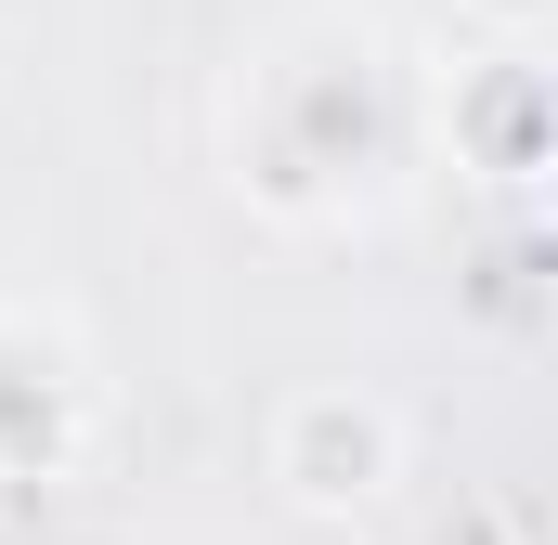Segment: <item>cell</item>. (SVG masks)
<instances>
[{
	"label": "cell",
	"mask_w": 558,
	"mask_h": 545,
	"mask_svg": "<svg viewBox=\"0 0 558 545\" xmlns=\"http://www.w3.org/2000/svg\"><path fill=\"white\" fill-rule=\"evenodd\" d=\"M416 169H428V65L364 0L274 13L234 52V78H221V182H234L247 221H274L299 247H351V234L403 221Z\"/></svg>",
	"instance_id": "6da1fadb"
},
{
	"label": "cell",
	"mask_w": 558,
	"mask_h": 545,
	"mask_svg": "<svg viewBox=\"0 0 558 545\" xmlns=\"http://www.w3.org/2000/svg\"><path fill=\"white\" fill-rule=\"evenodd\" d=\"M260 481L299 520H364L403 481V415L377 403L364 377H312V390H286L260 415Z\"/></svg>",
	"instance_id": "7a4b0ae2"
},
{
	"label": "cell",
	"mask_w": 558,
	"mask_h": 545,
	"mask_svg": "<svg viewBox=\"0 0 558 545\" xmlns=\"http://www.w3.org/2000/svg\"><path fill=\"white\" fill-rule=\"evenodd\" d=\"M92 415H105L92 338H78L52 299H0V481H13V494H52V481H78V455H92Z\"/></svg>",
	"instance_id": "3957f363"
},
{
	"label": "cell",
	"mask_w": 558,
	"mask_h": 545,
	"mask_svg": "<svg viewBox=\"0 0 558 545\" xmlns=\"http://www.w3.org/2000/svg\"><path fill=\"white\" fill-rule=\"evenodd\" d=\"M428 156H454L494 195L546 182V52H468L454 78H428Z\"/></svg>",
	"instance_id": "277c9868"
},
{
	"label": "cell",
	"mask_w": 558,
	"mask_h": 545,
	"mask_svg": "<svg viewBox=\"0 0 558 545\" xmlns=\"http://www.w3.org/2000/svg\"><path fill=\"white\" fill-rule=\"evenodd\" d=\"M468 52H546L558 39V0H441Z\"/></svg>",
	"instance_id": "5b68a950"
},
{
	"label": "cell",
	"mask_w": 558,
	"mask_h": 545,
	"mask_svg": "<svg viewBox=\"0 0 558 545\" xmlns=\"http://www.w3.org/2000/svg\"><path fill=\"white\" fill-rule=\"evenodd\" d=\"M0 520H13V481H0Z\"/></svg>",
	"instance_id": "8992f818"
}]
</instances>
